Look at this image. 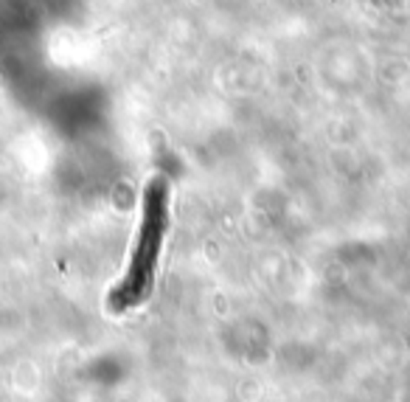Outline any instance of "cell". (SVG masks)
I'll return each instance as SVG.
<instances>
[{
	"label": "cell",
	"mask_w": 410,
	"mask_h": 402,
	"mask_svg": "<svg viewBox=\"0 0 410 402\" xmlns=\"http://www.w3.org/2000/svg\"><path fill=\"white\" fill-rule=\"evenodd\" d=\"M166 231H169V180L155 174L143 191L141 226L135 234V248L127 273L107 301L110 312H129L149 298L155 287V273H157V259L163 251Z\"/></svg>",
	"instance_id": "obj_1"
}]
</instances>
